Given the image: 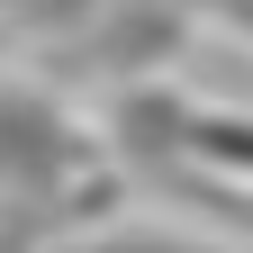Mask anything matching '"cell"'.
Returning <instances> with one entry per match:
<instances>
[{"label":"cell","mask_w":253,"mask_h":253,"mask_svg":"<svg viewBox=\"0 0 253 253\" xmlns=\"http://www.w3.org/2000/svg\"><path fill=\"white\" fill-rule=\"evenodd\" d=\"M181 145L199 154V163H235V172H253V118H190Z\"/></svg>","instance_id":"obj_1"},{"label":"cell","mask_w":253,"mask_h":253,"mask_svg":"<svg viewBox=\"0 0 253 253\" xmlns=\"http://www.w3.org/2000/svg\"><path fill=\"white\" fill-rule=\"evenodd\" d=\"M73 253H217V244H181V235H100V244H73Z\"/></svg>","instance_id":"obj_2"},{"label":"cell","mask_w":253,"mask_h":253,"mask_svg":"<svg viewBox=\"0 0 253 253\" xmlns=\"http://www.w3.org/2000/svg\"><path fill=\"white\" fill-rule=\"evenodd\" d=\"M235 18H244V27H253V0H235Z\"/></svg>","instance_id":"obj_3"}]
</instances>
